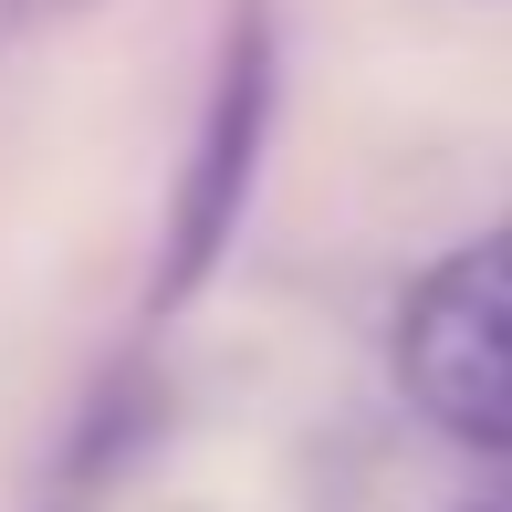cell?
I'll return each mask as SVG.
<instances>
[{
  "instance_id": "6da1fadb",
  "label": "cell",
  "mask_w": 512,
  "mask_h": 512,
  "mask_svg": "<svg viewBox=\"0 0 512 512\" xmlns=\"http://www.w3.org/2000/svg\"><path fill=\"white\" fill-rule=\"evenodd\" d=\"M272 115H283V21H272V0H230L220 63H209V95H199L189 168H178L168 230H157L147 314L199 304V283L230 262V241H241V220H251V189H262V157H272Z\"/></svg>"
},
{
  "instance_id": "7a4b0ae2",
  "label": "cell",
  "mask_w": 512,
  "mask_h": 512,
  "mask_svg": "<svg viewBox=\"0 0 512 512\" xmlns=\"http://www.w3.org/2000/svg\"><path fill=\"white\" fill-rule=\"evenodd\" d=\"M398 387L429 429L471 439V450H512V220L408 283Z\"/></svg>"
},
{
  "instance_id": "3957f363",
  "label": "cell",
  "mask_w": 512,
  "mask_h": 512,
  "mask_svg": "<svg viewBox=\"0 0 512 512\" xmlns=\"http://www.w3.org/2000/svg\"><path fill=\"white\" fill-rule=\"evenodd\" d=\"M147 429H157V398H147L136 377H115L105 408L74 429V471H115V460H136V439H147Z\"/></svg>"
},
{
  "instance_id": "277c9868",
  "label": "cell",
  "mask_w": 512,
  "mask_h": 512,
  "mask_svg": "<svg viewBox=\"0 0 512 512\" xmlns=\"http://www.w3.org/2000/svg\"><path fill=\"white\" fill-rule=\"evenodd\" d=\"M21 21H32V0H0V53L21 42Z\"/></svg>"
},
{
  "instance_id": "5b68a950",
  "label": "cell",
  "mask_w": 512,
  "mask_h": 512,
  "mask_svg": "<svg viewBox=\"0 0 512 512\" xmlns=\"http://www.w3.org/2000/svg\"><path fill=\"white\" fill-rule=\"evenodd\" d=\"M471 512H492V502H471Z\"/></svg>"
}]
</instances>
